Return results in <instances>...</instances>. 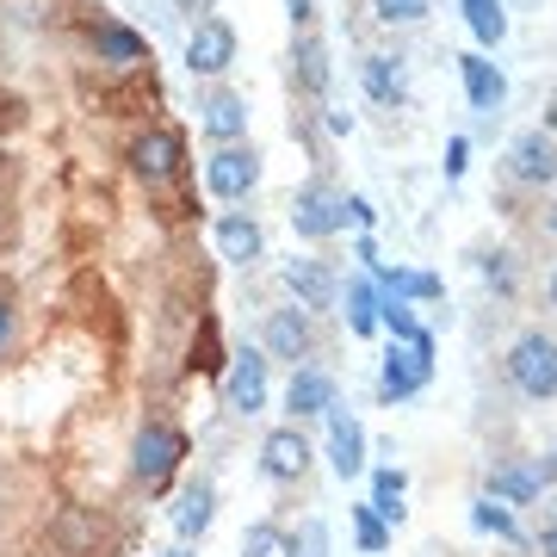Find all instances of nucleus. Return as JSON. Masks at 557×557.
<instances>
[{"mask_svg":"<svg viewBox=\"0 0 557 557\" xmlns=\"http://www.w3.org/2000/svg\"><path fill=\"white\" fill-rule=\"evenodd\" d=\"M545 298H552V304H557V273H552V278H545Z\"/></svg>","mask_w":557,"mask_h":557,"instance_id":"4c0bfd02","label":"nucleus"},{"mask_svg":"<svg viewBox=\"0 0 557 557\" xmlns=\"http://www.w3.org/2000/svg\"><path fill=\"white\" fill-rule=\"evenodd\" d=\"M434 379V341H421V347H403V341H391V354H384V397L403 403L416 397L421 384Z\"/></svg>","mask_w":557,"mask_h":557,"instance_id":"39448f33","label":"nucleus"},{"mask_svg":"<svg viewBox=\"0 0 557 557\" xmlns=\"http://www.w3.org/2000/svg\"><path fill=\"white\" fill-rule=\"evenodd\" d=\"M242 557H298V545L278 533V527H267V520H260V527H248V533H242Z\"/></svg>","mask_w":557,"mask_h":557,"instance_id":"cd10ccee","label":"nucleus"},{"mask_svg":"<svg viewBox=\"0 0 557 557\" xmlns=\"http://www.w3.org/2000/svg\"><path fill=\"white\" fill-rule=\"evenodd\" d=\"M131 174L149 180V186H161V180H174L180 174V137L174 131H143L137 143H131Z\"/></svg>","mask_w":557,"mask_h":557,"instance_id":"9d476101","label":"nucleus"},{"mask_svg":"<svg viewBox=\"0 0 557 557\" xmlns=\"http://www.w3.org/2000/svg\"><path fill=\"white\" fill-rule=\"evenodd\" d=\"M403 502H409V478H403L397 465H384L379 478H372V508H379V520H403Z\"/></svg>","mask_w":557,"mask_h":557,"instance_id":"a878e982","label":"nucleus"},{"mask_svg":"<svg viewBox=\"0 0 557 557\" xmlns=\"http://www.w3.org/2000/svg\"><path fill=\"white\" fill-rule=\"evenodd\" d=\"M372 13L384 25H416V20H428V0H372Z\"/></svg>","mask_w":557,"mask_h":557,"instance_id":"c756f323","label":"nucleus"},{"mask_svg":"<svg viewBox=\"0 0 557 557\" xmlns=\"http://www.w3.org/2000/svg\"><path fill=\"white\" fill-rule=\"evenodd\" d=\"M539 490H545L539 465H502L496 478H490V496H496V502H533Z\"/></svg>","mask_w":557,"mask_h":557,"instance_id":"5701e85b","label":"nucleus"},{"mask_svg":"<svg viewBox=\"0 0 557 557\" xmlns=\"http://www.w3.org/2000/svg\"><path fill=\"white\" fill-rule=\"evenodd\" d=\"M359 81H366V94H372L379 106L409 100V69H403V57H366L359 62Z\"/></svg>","mask_w":557,"mask_h":557,"instance_id":"a211bd4d","label":"nucleus"},{"mask_svg":"<svg viewBox=\"0 0 557 557\" xmlns=\"http://www.w3.org/2000/svg\"><path fill=\"white\" fill-rule=\"evenodd\" d=\"M545 131H552V137H557V100H552V119H545Z\"/></svg>","mask_w":557,"mask_h":557,"instance_id":"58836bf2","label":"nucleus"},{"mask_svg":"<svg viewBox=\"0 0 557 557\" xmlns=\"http://www.w3.org/2000/svg\"><path fill=\"white\" fill-rule=\"evenodd\" d=\"M458 13H465L471 38H478L483 50H496V44L508 38V0H458Z\"/></svg>","mask_w":557,"mask_h":557,"instance_id":"aec40b11","label":"nucleus"},{"mask_svg":"<svg viewBox=\"0 0 557 557\" xmlns=\"http://www.w3.org/2000/svg\"><path fill=\"white\" fill-rule=\"evenodd\" d=\"M354 533H359V545H366V552H384V545H391V533H384V520H379V508H372V502H359V508H354Z\"/></svg>","mask_w":557,"mask_h":557,"instance_id":"c85d7f7f","label":"nucleus"},{"mask_svg":"<svg viewBox=\"0 0 557 557\" xmlns=\"http://www.w3.org/2000/svg\"><path fill=\"white\" fill-rule=\"evenodd\" d=\"M260 465H267V478L278 483H298L310 471V440L298 428H273V434L260 440Z\"/></svg>","mask_w":557,"mask_h":557,"instance_id":"ddd939ff","label":"nucleus"},{"mask_svg":"<svg viewBox=\"0 0 557 557\" xmlns=\"http://www.w3.org/2000/svg\"><path fill=\"white\" fill-rule=\"evenodd\" d=\"M508 174H515L520 186H545V180H557V137L545 131V124L515 137V149H508Z\"/></svg>","mask_w":557,"mask_h":557,"instance_id":"6e6552de","label":"nucleus"},{"mask_svg":"<svg viewBox=\"0 0 557 557\" xmlns=\"http://www.w3.org/2000/svg\"><path fill=\"white\" fill-rule=\"evenodd\" d=\"M379 292L366 285V278H347V329L354 335H379Z\"/></svg>","mask_w":557,"mask_h":557,"instance_id":"393cba45","label":"nucleus"},{"mask_svg":"<svg viewBox=\"0 0 557 557\" xmlns=\"http://www.w3.org/2000/svg\"><path fill=\"white\" fill-rule=\"evenodd\" d=\"M372 273H379L384 292H391V298H403V304H409V298H440V278L434 273H416V267H384V260L372 267Z\"/></svg>","mask_w":557,"mask_h":557,"instance_id":"b1692460","label":"nucleus"},{"mask_svg":"<svg viewBox=\"0 0 557 557\" xmlns=\"http://www.w3.org/2000/svg\"><path fill=\"white\" fill-rule=\"evenodd\" d=\"M199 124H205V137H218V149H223V143H242V137H248V100L230 94V87H218V94H205Z\"/></svg>","mask_w":557,"mask_h":557,"instance_id":"4468645a","label":"nucleus"},{"mask_svg":"<svg viewBox=\"0 0 557 557\" xmlns=\"http://www.w3.org/2000/svg\"><path fill=\"white\" fill-rule=\"evenodd\" d=\"M292 230H298L304 242H322V236H335V230H347V193L322 186V180L298 186V199H292Z\"/></svg>","mask_w":557,"mask_h":557,"instance_id":"7ed1b4c3","label":"nucleus"},{"mask_svg":"<svg viewBox=\"0 0 557 557\" xmlns=\"http://www.w3.org/2000/svg\"><path fill=\"white\" fill-rule=\"evenodd\" d=\"M285 13H292V20L304 25V20H310V0H285Z\"/></svg>","mask_w":557,"mask_h":557,"instance_id":"e433bc0d","label":"nucleus"},{"mask_svg":"<svg viewBox=\"0 0 557 557\" xmlns=\"http://www.w3.org/2000/svg\"><path fill=\"white\" fill-rule=\"evenodd\" d=\"M347 218H354L359 230H372V223H379V211H372V199H366V193H347Z\"/></svg>","mask_w":557,"mask_h":557,"instance_id":"473e14b6","label":"nucleus"},{"mask_svg":"<svg viewBox=\"0 0 557 557\" xmlns=\"http://www.w3.org/2000/svg\"><path fill=\"white\" fill-rule=\"evenodd\" d=\"M161 557H186V545H174V552H161Z\"/></svg>","mask_w":557,"mask_h":557,"instance_id":"a19ab883","label":"nucleus"},{"mask_svg":"<svg viewBox=\"0 0 557 557\" xmlns=\"http://www.w3.org/2000/svg\"><path fill=\"white\" fill-rule=\"evenodd\" d=\"M180 458H186V440H180V428H168V421H149L137 434V446H131V478L149 483V490H161V483L180 471Z\"/></svg>","mask_w":557,"mask_h":557,"instance_id":"f03ea898","label":"nucleus"},{"mask_svg":"<svg viewBox=\"0 0 557 557\" xmlns=\"http://www.w3.org/2000/svg\"><path fill=\"white\" fill-rule=\"evenodd\" d=\"M292 75H298L304 94H329V81H335V69H329V50H322L317 38H298V50H292Z\"/></svg>","mask_w":557,"mask_h":557,"instance_id":"412c9836","label":"nucleus"},{"mask_svg":"<svg viewBox=\"0 0 557 557\" xmlns=\"http://www.w3.org/2000/svg\"><path fill=\"white\" fill-rule=\"evenodd\" d=\"M205 186H211L218 199H230V205L248 199V193L260 186V156L248 149V143H223L218 156L205 161Z\"/></svg>","mask_w":557,"mask_h":557,"instance_id":"20e7f679","label":"nucleus"},{"mask_svg":"<svg viewBox=\"0 0 557 557\" xmlns=\"http://www.w3.org/2000/svg\"><path fill=\"white\" fill-rule=\"evenodd\" d=\"M545 223H552V236H557V205H552V211H545Z\"/></svg>","mask_w":557,"mask_h":557,"instance_id":"ea45409f","label":"nucleus"},{"mask_svg":"<svg viewBox=\"0 0 557 557\" xmlns=\"http://www.w3.org/2000/svg\"><path fill=\"white\" fill-rule=\"evenodd\" d=\"M483 278H490L496 292H515V267H508V255H490V260H483Z\"/></svg>","mask_w":557,"mask_h":557,"instance_id":"7c9ffc66","label":"nucleus"},{"mask_svg":"<svg viewBox=\"0 0 557 557\" xmlns=\"http://www.w3.org/2000/svg\"><path fill=\"white\" fill-rule=\"evenodd\" d=\"M180 13H211V7H218V0H174Z\"/></svg>","mask_w":557,"mask_h":557,"instance_id":"c9c22d12","label":"nucleus"},{"mask_svg":"<svg viewBox=\"0 0 557 557\" xmlns=\"http://www.w3.org/2000/svg\"><path fill=\"white\" fill-rule=\"evenodd\" d=\"M458 75H465V100H471V112L496 119L502 106H508V75H502V69H496L490 57H483V50L458 57Z\"/></svg>","mask_w":557,"mask_h":557,"instance_id":"1a4fd4ad","label":"nucleus"},{"mask_svg":"<svg viewBox=\"0 0 557 557\" xmlns=\"http://www.w3.org/2000/svg\"><path fill=\"white\" fill-rule=\"evenodd\" d=\"M539 552H545V557H557V520L545 527V533H539Z\"/></svg>","mask_w":557,"mask_h":557,"instance_id":"f704fd0d","label":"nucleus"},{"mask_svg":"<svg viewBox=\"0 0 557 557\" xmlns=\"http://www.w3.org/2000/svg\"><path fill=\"white\" fill-rule=\"evenodd\" d=\"M211 515H218V496H211V483H186L174 502V533L180 539H205L211 533Z\"/></svg>","mask_w":557,"mask_h":557,"instance_id":"6ab92c4d","label":"nucleus"},{"mask_svg":"<svg viewBox=\"0 0 557 557\" xmlns=\"http://www.w3.org/2000/svg\"><path fill=\"white\" fill-rule=\"evenodd\" d=\"M223 403H230L236 416H260V409H267V354L242 347V354L230 359V372H223Z\"/></svg>","mask_w":557,"mask_h":557,"instance_id":"423d86ee","label":"nucleus"},{"mask_svg":"<svg viewBox=\"0 0 557 557\" xmlns=\"http://www.w3.org/2000/svg\"><path fill=\"white\" fill-rule=\"evenodd\" d=\"M236 62V25L230 20H199L186 38V69L193 75H223Z\"/></svg>","mask_w":557,"mask_h":557,"instance_id":"0eeeda50","label":"nucleus"},{"mask_svg":"<svg viewBox=\"0 0 557 557\" xmlns=\"http://www.w3.org/2000/svg\"><path fill=\"white\" fill-rule=\"evenodd\" d=\"M285 285H292L298 310H335V298H341L335 273H329L322 260H292V267H285Z\"/></svg>","mask_w":557,"mask_h":557,"instance_id":"2eb2a0df","label":"nucleus"},{"mask_svg":"<svg viewBox=\"0 0 557 557\" xmlns=\"http://www.w3.org/2000/svg\"><path fill=\"white\" fill-rule=\"evenodd\" d=\"M465 161H471V143L453 137V143H446V180H465Z\"/></svg>","mask_w":557,"mask_h":557,"instance_id":"2f4dec72","label":"nucleus"},{"mask_svg":"<svg viewBox=\"0 0 557 557\" xmlns=\"http://www.w3.org/2000/svg\"><path fill=\"white\" fill-rule=\"evenodd\" d=\"M211 236H218V255L230 260V267H255V260L267 255V230H260L248 211H223Z\"/></svg>","mask_w":557,"mask_h":557,"instance_id":"9b49d317","label":"nucleus"},{"mask_svg":"<svg viewBox=\"0 0 557 557\" xmlns=\"http://www.w3.org/2000/svg\"><path fill=\"white\" fill-rule=\"evenodd\" d=\"M508 379H515L533 403H552L557 397V341L552 335H520L515 347H508Z\"/></svg>","mask_w":557,"mask_h":557,"instance_id":"f257e3e1","label":"nucleus"},{"mask_svg":"<svg viewBox=\"0 0 557 557\" xmlns=\"http://www.w3.org/2000/svg\"><path fill=\"white\" fill-rule=\"evenodd\" d=\"M329 465H335V478L347 483V478H359L366 471V428H359L347 409H329Z\"/></svg>","mask_w":557,"mask_h":557,"instance_id":"f8f14e48","label":"nucleus"},{"mask_svg":"<svg viewBox=\"0 0 557 557\" xmlns=\"http://www.w3.org/2000/svg\"><path fill=\"white\" fill-rule=\"evenodd\" d=\"M310 317H304V310H273V317H267V354L273 359H292V366H298L304 354H310Z\"/></svg>","mask_w":557,"mask_h":557,"instance_id":"f3484780","label":"nucleus"},{"mask_svg":"<svg viewBox=\"0 0 557 557\" xmlns=\"http://www.w3.org/2000/svg\"><path fill=\"white\" fill-rule=\"evenodd\" d=\"M94 50H100V62H143L149 57V44H143L131 25H119V20L94 25Z\"/></svg>","mask_w":557,"mask_h":557,"instance_id":"4be33fe9","label":"nucleus"},{"mask_svg":"<svg viewBox=\"0 0 557 557\" xmlns=\"http://www.w3.org/2000/svg\"><path fill=\"white\" fill-rule=\"evenodd\" d=\"M471 527H478V533H496V539H520L515 515H508V502H496V496L471 502Z\"/></svg>","mask_w":557,"mask_h":557,"instance_id":"bb28decb","label":"nucleus"},{"mask_svg":"<svg viewBox=\"0 0 557 557\" xmlns=\"http://www.w3.org/2000/svg\"><path fill=\"white\" fill-rule=\"evenodd\" d=\"M285 409H292V416H329V409H335V379L317 372V366H298L292 384H285Z\"/></svg>","mask_w":557,"mask_h":557,"instance_id":"dca6fc26","label":"nucleus"},{"mask_svg":"<svg viewBox=\"0 0 557 557\" xmlns=\"http://www.w3.org/2000/svg\"><path fill=\"white\" fill-rule=\"evenodd\" d=\"M7 341H13V304L0 298V347H7Z\"/></svg>","mask_w":557,"mask_h":557,"instance_id":"72a5a7b5","label":"nucleus"}]
</instances>
